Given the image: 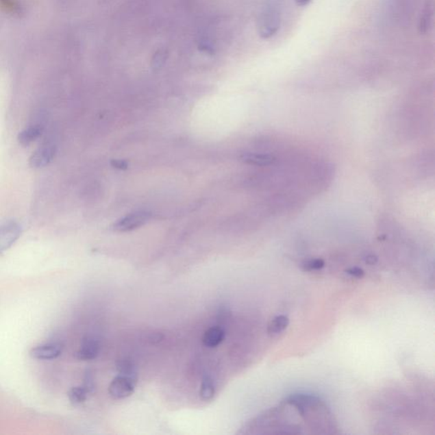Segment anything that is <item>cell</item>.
I'll return each mask as SVG.
<instances>
[{"label": "cell", "instance_id": "obj_21", "mask_svg": "<svg viewBox=\"0 0 435 435\" xmlns=\"http://www.w3.org/2000/svg\"><path fill=\"white\" fill-rule=\"evenodd\" d=\"M311 0H295L296 5L300 7L309 5Z\"/></svg>", "mask_w": 435, "mask_h": 435}, {"label": "cell", "instance_id": "obj_19", "mask_svg": "<svg viewBox=\"0 0 435 435\" xmlns=\"http://www.w3.org/2000/svg\"><path fill=\"white\" fill-rule=\"evenodd\" d=\"M112 164L116 169H125L127 168V164L125 161L115 160L112 162Z\"/></svg>", "mask_w": 435, "mask_h": 435}, {"label": "cell", "instance_id": "obj_17", "mask_svg": "<svg viewBox=\"0 0 435 435\" xmlns=\"http://www.w3.org/2000/svg\"><path fill=\"white\" fill-rule=\"evenodd\" d=\"M325 266V262L321 259L310 260L305 262L303 264L302 267L303 271H312L321 270Z\"/></svg>", "mask_w": 435, "mask_h": 435}, {"label": "cell", "instance_id": "obj_10", "mask_svg": "<svg viewBox=\"0 0 435 435\" xmlns=\"http://www.w3.org/2000/svg\"><path fill=\"white\" fill-rule=\"evenodd\" d=\"M434 17L433 0H427L425 6L421 15L419 29L421 34H426L432 27Z\"/></svg>", "mask_w": 435, "mask_h": 435}, {"label": "cell", "instance_id": "obj_13", "mask_svg": "<svg viewBox=\"0 0 435 435\" xmlns=\"http://www.w3.org/2000/svg\"><path fill=\"white\" fill-rule=\"evenodd\" d=\"M288 325L289 319L288 316H283V314L275 316L268 325V334L271 336L281 334L288 327Z\"/></svg>", "mask_w": 435, "mask_h": 435}, {"label": "cell", "instance_id": "obj_20", "mask_svg": "<svg viewBox=\"0 0 435 435\" xmlns=\"http://www.w3.org/2000/svg\"><path fill=\"white\" fill-rule=\"evenodd\" d=\"M377 256H373V254H370V256H366V263L370 265H373L377 264Z\"/></svg>", "mask_w": 435, "mask_h": 435}, {"label": "cell", "instance_id": "obj_6", "mask_svg": "<svg viewBox=\"0 0 435 435\" xmlns=\"http://www.w3.org/2000/svg\"><path fill=\"white\" fill-rule=\"evenodd\" d=\"M62 349L60 343H46L32 349L30 356L37 360H53L61 356Z\"/></svg>", "mask_w": 435, "mask_h": 435}, {"label": "cell", "instance_id": "obj_8", "mask_svg": "<svg viewBox=\"0 0 435 435\" xmlns=\"http://www.w3.org/2000/svg\"><path fill=\"white\" fill-rule=\"evenodd\" d=\"M225 332L221 327H212L204 332L203 345L208 348H215L224 341Z\"/></svg>", "mask_w": 435, "mask_h": 435}, {"label": "cell", "instance_id": "obj_7", "mask_svg": "<svg viewBox=\"0 0 435 435\" xmlns=\"http://www.w3.org/2000/svg\"><path fill=\"white\" fill-rule=\"evenodd\" d=\"M100 344L97 339L87 337L84 339L80 348L75 353V357L80 360H92L99 356Z\"/></svg>", "mask_w": 435, "mask_h": 435}, {"label": "cell", "instance_id": "obj_18", "mask_svg": "<svg viewBox=\"0 0 435 435\" xmlns=\"http://www.w3.org/2000/svg\"><path fill=\"white\" fill-rule=\"evenodd\" d=\"M346 273L351 275V277L356 278H362L364 275H365V272L359 267H351L346 270Z\"/></svg>", "mask_w": 435, "mask_h": 435}, {"label": "cell", "instance_id": "obj_15", "mask_svg": "<svg viewBox=\"0 0 435 435\" xmlns=\"http://www.w3.org/2000/svg\"><path fill=\"white\" fill-rule=\"evenodd\" d=\"M215 392H216V388H215L214 381L210 377H205L201 384V398L203 401H211L214 397Z\"/></svg>", "mask_w": 435, "mask_h": 435}, {"label": "cell", "instance_id": "obj_14", "mask_svg": "<svg viewBox=\"0 0 435 435\" xmlns=\"http://www.w3.org/2000/svg\"><path fill=\"white\" fill-rule=\"evenodd\" d=\"M116 369H118L120 375L134 378L137 380L136 367L134 366L132 360L128 358L120 359L116 363Z\"/></svg>", "mask_w": 435, "mask_h": 435}, {"label": "cell", "instance_id": "obj_2", "mask_svg": "<svg viewBox=\"0 0 435 435\" xmlns=\"http://www.w3.org/2000/svg\"><path fill=\"white\" fill-rule=\"evenodd\" d=\"M22 235V227L18 222L8 221L0 225V254L12 247Z\"/></svg>", "mask_w": 435, "mask_h": 435}, {"label": "cell", "instance_id": "obj_11", "mask_svg": "<svg viewBox=\"0 0 435 435\" xmlns=\"http://www.w3.org/2000/svg\"><path fill=\"white\" fill-rule=\"evenodd\" d=\"M240 159L247 164L256 166H270L275 162L274 156L270 154L245 153Z\"/></svg>", "mask_w": 435, "mask_h": 435}, {"label": "cell", "instance_id": "obj_12", "mask_svg": "<svg viewBox=\"0 0 435 435\" xmlns=\"http://www.w3.org/2000/svg\"><path fill=\"white\" fill-rule=\"evenodd\" d=\"M90 394H91L90 390L84 384L83 386L73 387L69 392V401L73 405L82 404L86 401Z\"/></svg>", "mask_w": 435, "mask_h": 435}, {"label": "cell", "instance_id": "obj_9", "mask_svg": "<svg viewBox=\"0 0 435 435\" xmlns=\"http://www.w3.org/2000/svg\"><path fill=\"white\" fill-rule=\"evenodd\" d=\"M42 132H43V127L40 125L30 126L19 133L17 140L21 146L26 147L38 140L41 136Z\"/></svg>", "mask_w": 435, "mask_h": 435}, {"label": "cell", "instance_id": "obj_5", "mask_svg": "<svg viewBox=\"0 0 435 435\" xmlns=\"http://www.w3.org/2000/svg\"><path fill=\"white\" fill-rule=\"evenodd\" d=\"M56 147L51 142H46L32 154L29 165L33 169H40L47 166L55 158Z\"/></svg>", "mask_w": 435, "mask_h": 435}, {"label": "cell", "instance_id": "obj_3", "mask_svg": "<svg viewBox=\"0 0 435 435\" xmlns=\"http://www.w3.org/2000/svg\"><path fill=\"white\" fill-rule=\"evenodd\" d=\"M136 384V380H134V378L119 374L118 377L113 378L111 384H110L108 388L109 395L116 399L129 397L130 395H133Z\"/></svg>", "mask_w": 435, "mask_h": 435}, {"label": "cell", "instance_id": "obj_16", "mask_svg": "<svg viewBox=\"0 0 435 435\" xmlns=\"http://www.w3.org/2000/svg\"><path fill=\"white\" fill-rule=\"evenodd\" d=\"M168 55L167 49H158L153 55V60H151V67L154 70L162 69L165 64V62L167 61Z\"/></svg>", "mask_w": 435, "mask_h": 435}, {"label": "cell", "instance_id": "obj_4", "mask_svg": "<svg viewBox=\"0 0 435 435\" xmlns=\"http://www.w3.org/2000/svg\"><path fill=\"white\" fill-rule=\"evenodd\" d=\"M151 214L147 211H138L127 215L113 225V229L116 232H126L133 231L140 227L149 221Z\"/></svg>", "mask_w": 435, "mask_h": 435}, {"label": "cell", "instance_id": "obj_1", "mask_svg": "<svg viewBox=\"0 0 435 435\" xmlns=\"http://www.w3.org/2000/svg\"><path fill=\"white\" fill-rule=\"evenodd\" d=\"M282 17L280 12L275 8L269 7L260 14L258 20V33L264 40L275 36L280 29Z\"/></svg>", "mask_w": 435, "mask_h": 435}]
</instances>
